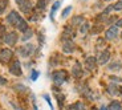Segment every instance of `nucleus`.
<instances>
[{
    "label": "nucleus",
    "mask_w": 122,
    "mask_h": 110,
    "mask_svg": "<svg viewBox=\"0 0 122 110\" xmlns=\"http://www.w3.org/2000/svg\"><path fill=\"white\" fill-rule=\"evenodd\" d=\"M52 80L56 85H62L68 81V73L65 70H56L52 74Z\"/></svg>",
    "instance_id": "f257e3e1"
},
{
    "label": "nucleus",
    "mask_w": 122,
    "mask_h": 110,
    "mask_svg": "<svg viewBox=\"0 0 122 110\" xmlns=\"http://www.w3.org/2000/svg\"><path fill=\"white\" fill-rule=\"evenodd\" d=\"M17 52L21 57H29V56H32L35 53V45L33 44H25V45L19 48Z\"/></svg>",
    "instance_id": "f03ea898"
},
{
    "label": "nucleus",
    "mask_w": 122,
    "mask_h": 110,
    "mask_svg": "<svg viewBox=\"0 0 122 110\" xmlns=\"http://www.w3.org/2000/svg\"><path fill=\"white\" fill-rule=\"evenodd\" d=\"M9 73L13 74V76H16V77H20L23 74L21 64H20L19 60H13V61L11 62V65H9Z\"/></svg>",
    "instance_id": "7ed1b4c3"
},
{
    "label": "nucleus",
    "mask_w": 122,
    "mask_h": 110,
    "mask_svg": "<svg viewBox=\"0 0 122 110\" xmlns=\"http://www.w3.org/2000/svg\"><path fill=\"white\" fill-rule=\"evenodd\" d=\"M21 16L19 15L17 11H11V12L7 15V23H8L9 25H12V27H16L17 25V23L21 20Z\"/></svg>",
    "instance_id": "20e7f679"
},
{
    "label": "nucleus",
    "mask_w": 122,
    "mask_h": 110,
    "mask_svg": "<svg viewBox=\"0 0 122 110\" xmlns=\"http://www.w3.org/2000/svg\"><path fill=\"white\" fill-rule=\"evenodd\" d=\"M12 58H13V52L11 49L3 48L0 50V61L3 62V64H7V62L12 61Z\"/></svg>",
    "instance_id": "39448f33"
},
{
    "label": "nucleus",
    "mask_w": 122,
    "mask_h": 110,
    "mask_svg": "<svg viewBox=\"0 0 122 110\" xmlns=\"http://www.w3.org/2000/svg\"><path fill=\"white\" fill-rule=\"evenodd\" d=\"M17 40H19L17 33L12 31V32H7L5 37H4V43H5L7 45H9V46H13L16 43H17Z\"/></svg>",
    "instance_id": "423d86ee"
},
{
    "label": "nucleus",
    "mask_w": 122,
    "mask_h": 110,
    "mask_svg": "<svg viewBox=\"0 0 122 110\" xmlns=\"http://www.w3.org/2000/svg\"><path fill=\"white\" fill-rule=\"evenodd\" d=\"M74 50H76V45H74V43L72 40H65V41H62V52L64 53L70 55Z\"/></svg>",
    "instance_id": "0eeeda50"
},
{
    "label": "nucleus",
    "mask_w": 122,
    "mask_h": 110,
    "mask_svg": "<svg viewBox=\"0 0 122 110\" xmlns=\"http://www.w3.org/2000/svg\"><path fill=\"white\" fill-rule=\"evenodd\" d=\"M118 36V28L116 25H112L109 29H106L105 32V40H114Z\"/></svg>",
    "instance_id": "6e6552de"
},
{
    "label": "nucleus",
    "mask_w": 122,
    "mask_h": 110,
    "mask_svg": "<svg viewBox=\"0 0 122 110\" xmlns=\"http://www.w3.org/2000/svg\"><path fill=\"white\" fill-rule=\"evenodd\" d=\"M110 60V52L109 50H102V52L98 55V57H97V64H100V65H105L107 61Z\"/></svg>",
    "instance_id": "1a4fd4ad"
},
{
    "label": "nucleus",
    "mask_w": 122,
    "mask_h": 110,
    "mask_svg": "<svg viewBox=\"0 0 122 110\" xmlns=\"http://www.w3.org/2000/svg\"><path fill=\"white\" fill-rule=\"evenodd\" d=\"M72 74H73L74 78H81L84 74V70H82V66H81V64H80L78 61L74 62L73 68H72Z\"/></svg>",
    "instance_id": "9d476101"
},
{
    "label": "nucleus",
    "mask_w": 122,
    "mask_h": 110,
    "mask_svg": "<svg viewBox=\"0 0 122 110\" xmlns=\"http://www.w3.org/2000/svg\"><path fill=\"white\" fill-rule=\"evenodd\" d=\"M85 66L88 70H94L96 66H97V58L93 57V56H89L85 60Z\"/></svg>",
    "instance_id": "9b49d317"
},
{
    "label": "nucleus",
    "mask_w": 122,
    "mask_h": 110,
    "mask_svg": "<svg viewBox=\"0 0 122 110\" xmlns=\"http://www.w3.org/2000/svg\"><path fill=\"white\" fill-rule=\"evenodd\" d=\"M19 8L21 9L23 13H30L32 9H33V5H32V1L30 0H25L24 3H21L19 5Z\"/></svg>",
    "instance_id": "f8f14e48"
},
{
    "label": "nucleus",
    "mask_w": 122,
    "mask_h": 110,
    "mask_svg": "<svg viewBox=\"0 0 122 110\" xmlns=\"http://www.w3.org/2000/svg\"><path fill=\"white\" fill-rule=\"evenodd\" d=\"M84 23H85V19H84V16H81V15L74 16V17H72V20H70V24L73 25V27H81Z\"/></svg>",
    "instance_id": "ddd939ff"
},
{
    "label": "nucleus",
    "mask_w": 122,
    "mask_h": 110,
    "mask_svg": "<svg viewBox=\"0 0 122 110\" xmlns=\"http://www.w3.org/2000/svg\"><path fill=\"white\" fill-rule=\"evenodd\" d=\"M107 93L110 95H119V86L117 84H110L107 86Z\"/></svg>",
    "instance_id": "4468645a"
},
{
    "label": "nucleus",
    "mask_w": 122,
    "mask_h": 110,
    "mask_svg": "<svg viewBox=\"0 0 122 110\" xmlns=\"http://www.w3.org/2000/svg\"><path fill=\"white\" fill-rule=\"evenodd\" d=\"M16 29H19V31H21V32H25L28 29V23L25 21V19H21V20H20V21L17 23V25H16Z\"/></svg>",
    "instance_id": "2eb2a0df"
},
{
    "label": "nucleus",
    "mask_w": 122,
    "mask_h": 110,
    "mask_svg": "<svg viewBox=\"0 0 122 110\" xmlns=\"http://www.w3.org/2000/svg\"><path fill=\"white\" fill-rule=\"evenodd\" d=\"M107 69H109L110 72H118V70L122 69V64L118 62V61H114V62H112V64L107 66Z\"/></svg>",
    "instance_id": "dca6fc26"
},
{
    "label": "nucleus",
    "mask_w": 122,
    "mask_h": 110,
    "mask_svg": "<svg viewBox=\"0 0 122 110\" xmlns=\"http://www.w3.org/2000/svg\"><path fill=\"white\" fill-rule=\"evenodd\" d=\"M107 110H122V105L119 101H112L107 106Z\"/></svg>",
    "instance_id": "f3484780"
},
{
    "label": "nucleus",
    "mask_w": 122,
    "mask_h": 110,
    "mask_svg": "<svg viewBox=\"0 0 122 110\" xmlns=\"http://www.w3.org/2000/svg\"><path fill=\"white\" fill-rule=\"evenodd\" d=\"M69 110H85V104H82L81 101H77L76 104L70 105Z\"/></svg>",
    "instance_id": "a211bd4d"
},
{
    "label": "nucleus",
    "mask_w": 122,
    "mask_h": 110,
    "mask_svg": "<svg viewBox=\"0 0 122 110\" xmlns=\"http://www.w3.org/2000/svg\"><path fill=\"white\" fill-rule=\"evenodd\" d=\"M33 36V31L30 29V28H28L25 32H23V36H21V41H28V40L30 39V37Z\"/></svg>",
    "instance_id": "6ab92c4d"
},
{
    "label": "nucleus",
    "mask_w": 122,
    "mask_h": 110,
    "mask_svg": "<svg viewBox=\"0 0 122 110\" xmlns=\"http://www.w3.org/2000/svg\"><path fill=\"white\" fill-rule=\"evenodd\" d=\"M13 89H15L16 92H20V93L28 92V88H27L25 85H23V84H16V85L13 86Z\"/></svg>",
    "instance_id": "aec40b11"
},
{
    "label": "nucleus",
    "mask_w": 122,
    "mask_h": 110,
    "mask_svg": "<svg viewBox=\"0 0 122 110\" xmlns=\"http://www.w3.org/2000/svg\"><path fill=\"white\" fill-rule=\"evenodd\" d=\"M56 100H57V102H58V105H60V107H62L65 97H64V94H61L58 90H56Z\"/></svg>",
    "instance_id": "412c9836"
},
{
    "label": "nucleus",
    "mask_w": 122,
    "mask_h": 110,
    "mask_svg": "<svg viewBox=\"0 0 122 110\" xmlns=\"http://www.w3.org/2000/svg\"><path fill=\"white\" fill-rule=\"evenodd\" d=\"M45 7H46V0H37L36 9H39V11H44Z\"/></svg>",
    "instance_id": "4be33fe9"
},
{
    "label": "nucleus",
    "mask_w": 122,
    "mask_h": 110,
    "mask_svg": "<svg viewBox=\"0 0 122 110\" xmlns=\"http://www.w3.org/2000/svg\"><path fill=\"white\" fill-rule=\"evenodd\" d=\"M60 4H61V1L58 0V1H56V3L52 5V9H51V19H52V20H53V16H55L56 11H57V9L60 8Z\"/></svg>",
    "instance_id": "5701e85b"
},
{
    "label": "nucleus",
    "mask_w": 122,
    "mask_h": 110,
    "mask_svg": "<svg viewBox=\"0 0 122 110\" xmlns=\"http://www.w3.org/2000/svg\"><path fill=\"white\" fill-rule=\"evenodd\" d=\"M89 29H90V25H89V23H84L82 25H81V27H80V32H81V33L82 35H85V33H88L89 32Z\"/></svg>",
    "instance_id": "b1692460"
},
{
    "label": "nucleus",
    "mask_w": 122,
    "mask_h": 110,
    "mask_svg": "<svg viewBox=\"0 0 122 110\" xmlns=\"http://www.w3.org/2000/svg\"><path fill=\"white\" fill-rule=\"evenodd\" d=\"M7 7H8V0H0V15L4 13Z\"/></svg>",
    "instance_id": "393cba45"
},
{
    "label": "nucleus",
    "mask_w": 122,
    "mask_h": 110,
    "mask_svg": "<svg viewBox=\"0 0 122 110\" xmlns=\"http://www.w3.org/2000/svg\"><path fill=\"white\" fill-rule=\"evenodd\" d=\"M72 12V5H69V7H66V8L62 11V13H61V17L62 19H65V17H68V15Z\"/></svg>",
    "instance_id": "a878e982"
},
{
    "label": "nucleus",
    "mask_w": 122,
    "mask_h": 110,
    "mask_svg": "<svg viewBox=\"0 0 122 110\" xmlns=\"http://www.w3.org/2000/svg\"><path fill=\"white\" fill-rule=\"evenodd\" d=\"M113 9L114 11H122V0H119V1H117L116 4H113Z\"/></svg>",
    "instance_id": "bb28decb"
},
{
    "label": "nucleus",
    "mask_w": 122,
    "mask_h": 110,
    "mask_svg": "<svg viewBox=\"0 0 122 110\" xmlns=\"http://www.w3.org/2000/svg\"><path fill=\"white\" fill-rule=\"evenodd\" d=\"M40 73L37 70H32V73H30V81H36L37 78H39Z\"/></svg>",
    "instance_id": "cd10ccee"
},
{
    "label": "nucleus",
    "mask_w": 122,
    "mask_h": 110,
    "mask_svg": "<svg viewBox=\"0 0 122 110\" xmlns=\"http://www.w3.org/2000/svg\"><path fill=\"white\" fill-rule=\"evenodd\" d=\"M109 80H110V81H112L113 84H119V82H122V78H119V77H116V76H110Z\"/></svg>",
    "instance_id": "c85d7f7f"
},
{
    "label": "nucleus",
    "mask_w": 122,
    "mask_h": 110,
    "mask_svg": "<svg viewBox=\"0 0 122 110\" xmlns=\"http://www.w3.org/2000/svg\"><path fill=\"white\" fill-rule=\"evenodd\" d=\"M5 35H7L5 27H4V25H0V39H3V40H4V37H5Z\"/></svg>",
    "instance_id": "c756f323"
},
{
    "label": "nucleus",
    "mask_w": 122,
    "mask_h": 110,
    "mask_svg": "<svg viewBox=\"0 0 122 110\" xmlns=\"http://www.w3.org/2000/svg\"><path fill=\"white\" fill-rule=\"evenodd\" d=\"M44 100H45V101H46V104L49 105L51 110H55V109H53V105H52V101H51V97H49L48 94H45V95H44Z\"/></svg>",
    "instance_id": "7c9ffc66"
},
{
    "label": "nucleus",
    "mask_w": 122,
    "mask_h": 110,
    "mask_svg": "<svg viewBox=\"0 0 122 110\" xmlns=\"http://www.w3.org/2000/svg\"><path fill=\"white\" fill-rule=\"evenodd\" d=\"M101 31H102V27H101V25H97V28H93V29H92V33H100Z\"/></svg>",
    "instance_id": "2f4dec72"
},
{
    "label": "nucleus",
    "mask_w": 122,
    "mask_h": 110,
    "mask_svg": "<svg viewBox=\"0 0 122 110\" xmlns=\"http://www.w3.org/2000/svg\"><path fill=\"white\" fill-rule=\"evenodd\" d=\"M116 25L117 28H119V27H122V19H118V20H116Z\"/></svg>",
    "instance_id": "473e14b6"
},
{
    "label": "nucleus",
    "mask_w": 122,
    "mask_h": 110,
    "mask_svg": "<svg viewBox=\"0 0 122 110\" xmlns=\"http://www.w3.org/2000/svg\"><path fill=\"white\" fill-rule=\"evenodd\" d=\"M0 85H7V80L0 76Z\"/></svg>",
    "instance_id": "72a5a7b5"
},
{
    "label": "nucleus",
    "mask_w": 122,
    "mask_h": 110,
    "mask_svg": "<svg viewBox=\"0 0 122 110\" xmlns=\"http://www.w3.org/2000/svg\"><path fill=\"white\" fill-rule=\"evenodd\" d=\"M25 0H16V3H17V5H20L21 3H24Z\"/></svg>",
    "instance_id": "f704fd0d"
},
{
    "label": "nucleus",
    "mask_w": 122,
    "mask_h": 110,
    "mask_svg": "<svg viewBox=\"0 0 122 110\" xmlns=\"http://www.w3.org/2000/svg\"><path fill=\"white\" fill-rule=\"evenodd\" d=\"M100 110H107V107H106V106H101Z\"/></svg>",
    "instance_id": "c9c22d12"
},
{
    "label": "nucleus",
    "mask_w": 122,
    "mask_h": 110,
    "mask_svg": "<svg viewBox=\"0 0 122 110\" xmlns=\"http://www.w3.org/2000/svg\"><path fill=\"white\" fill-rule=\"evenodd\" d=\"M121 39H122V33H121Z\"/></svg>",
    "instance_id": "e433bc0d"
}]
</instances>
